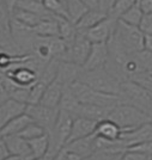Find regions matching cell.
I'll return each instance as SVG.
<instances>
[{
  "label": "cell",
  "mask_w": 152,
  "mask_h": 160,
  "mask_svg": "<svg viewBox=\"0 0 152 160\" xmlns=\"http://www.w3.org/2000/svg\"><path fill=\"white\" fill-rule=\"evenodd\" d=\"M108 118L114 121L122 129V133L131 132L145 123L152 122V118L147 113L127 103H120L113 108Z\"/></svg>",
  "instance_id": "6da1fadb"
},
{
  "label": "cell",
  "mask_w": 152,
  "mask_h": 160,
  "mask_svg": "<svg viewBox=\"0 0 152 160\" xmlns=\"http://www.w3.org/2000/svg\"><path fill=\"white\" fill-rule=\"evenodd\" d=\"M78 80L96 91L109 94H119L122 82L113 74L109 73L104 67L91 71H84L81 68Z\"/></svg>",
  "instance_id": "7a4b0ae2"
},
{
  "label": "cell",
  "mask_w": 152,
  "mask_h": 160,
  "mask_svg": "<svg viewBox=\"0 0 152 160\" xmlns=\"http://www.w3.org/2000/svg\"><path fill=\"white\" fill-rule=\"evenodd\" d=\"M70 88L73 92V94L76 96L77 100L81 104H93V105L113 109L121 103L119 94H109L96 91L79 80L72 82L70 85Z\"/></svg>",
  "instance_id": "3957f363"
},
{
  "label": "cell",
  "mask_w": 152,
  "mask_h": 160,
  "mask_svg": "<svg viewBox=\"0 0 152 160\" xmlns=\"http://www.w3.org/2000/svg\"><path fill=\"white\" fill-rule=\"evenodd\" d=\"M121 103H127L143 110L152 118V92L137 85L131 80H125L120 87Z\"/></svg>",
  "instance_id": "277c9868"
},
{
  "label": "cell",
  "mask_w": 152,
  "mask_h": 160,
  "mask_svg": "<svg viewBox=\"0 0 152 160\" xmlns=\"http://www.w3.org/2000/svg\"><path fill=\"white\" fill-rule=\"evenodd\" d=\"M145 35L139 30L138 27L129 25L122 20L118 19L116 27L113 33V38L125 49L127 53L135 54L144 49Z\"/></svg>",
  "instance_id": "5b68a950"
},
{
  "label": "cell",
  "mask_w": 152,
  "mask_h": 160,
  "mask_svg": "<svg viewBox=\"0 0 152 160\" xmlns=\"http://www.w3.org/2000/svg\"><path fill=\"white\" fill-rule=\"evenodd\" d=\"M73 116L64 110H59L53 129L47 133L49 135V149L58 152L66 145L72 127Z\"/></svg>",
  "instance_id": "8992f818"
},
{
  "label": "cell",
  "mask_w": 152,
  "mask_h": 160,
  "mask_svg": "<svg viewBox=\"0 0 152 160\" xmlns=\"http://www.w3.org/2000/svg\"><path fill=\"white\" fill-rule=\"evenodd\" d=\"M25 113L30 116L33 122L43 128L46 133H49L54 127L59 109L46 107L42 104H28L25 108Z\"/></svg>",
  "instance_id": "52a82bcc"
},
{
  "label": "cell",
  "mask_w": 152,
  "mask_h": 160,
  "mask_svg": "<svg viewBox=\"0 0 152 160\" xmlns=\"http://www.w3.org/2000/svg\"><path fill=\"white\" fill-rule=\"evenodd\" d=\"M90 48H91V42L83 33L78 31L76 38L67 47L66 52L62 55L60 61H67L76 63L78 66H83V63L87 58V54L90 52Z\"/></svg>",
  "instance_id": "ba28073f"
},
{
  "label": "cell",
  "mask_w": 152,
  "mask_h": 160,
  "mask_svg": "<svg viewBox=\"0 0 152 160\" xmlns=\"http://www.w3.org/2000/svg\"><path fill=\"white\" fill-rule=\"evenodd\" d=\"M116 22L118 19L113 18L110 16H107L104 19H102L92 28L79 32L83 33L91 43H107L112 38L116 27Z\"/></svg>",
  "instance_id": "9c48e42d"
},
{
  "label": "cell",
  "mask_w": 152,
  "mask_h": 160,
  "mask_svg": "<svg viewBox=\"0 0 152 160\" xmlns=\"http://www.w3.org/2000/svg\"><path fill=\"white\" fill-rule=\"evenodd\" d=\"M109 58V49L107 43H91L90 52L81 68L84 71H91L107 66Z\"/></svg>",
  "instance_id": "30bf717a"
},
{
  "label": "cell",
  "mask_w": 152,
  "mask_h": 160,
  "mask_svg": "<svg viewBox=\"0 0 152 160\" xmlns=\"http://www.w3.org/2000/svg\"><path fill=\"white\" fill-rule=\"evenodd\" d=\"M97 126V122L92 120H89L85 117H73L72 127H71V132H70V136L67 139V142H72L74 140H78L81 138H85L93 134L95 129Z\"/></svg>",
  "instance_id": "8fae6325"
},
{
  "label": "cell",
  "mask_w": 152,
  "mask_h": 160,
  "mask_svg": "<svg viewBox=\"0 0 152 160\" xmlns=\"http://www.w3.org/2000/svg\"><path fill=\"white\" fill-rule=\"evenodd\" d=\"M110 111H112L110 108L79 103L76 108L74 112H73V117H77V116L78 117H85V118H89V120L99 122V121L108 118Z\"/></svg>",
  "instance_id": "7c38bea8"
},
{
  "label": "cell",
  "mask_w": 152,
  "mask_h": 160,
  "mask_svg": "<svg viewBox=\"0 0 152 160\" xmlns=\"http://www.w3.org/2000/svg\"><path fill=\"white\" fill-rule=\"evenodd\" d=\"M6 145L8 154L17 155L20 159L31 160V152L28 145V141L20 138L19 135H8L3 138Z\"/></svg>",
  "instance_id": "4fadbf2b"
},
{
  "label": "cell",
  "mask_w": 152,
  "mask_h": 160,
  "mask_svg": "<svg viewBox=\"0 0 152 160\" xmlns=\"http://www.w3.org/2000/svg\"><path fill=\"white\" fill-rule=\"evenodd\" d=\"M64 87L65 86L55 78L53 81H50L46 86L45 92L42 94V98H41L39 104L54 108V109H59V103L61 99V96H62V92H64Z\"/></svg>",
  "instance_id": "5bb4252c"
},
{
  "label": "cell",
  "mask_w": 152,
  "mask_h": 160,
  "mask_svg": "<svg viewBox=\"0 0 152 160\" xmlns=\"http://www.w3.org/2000/svg\"><path fill=\"white\" fill-rule=\"evenodd\" d=\"M81 72V66H78L72 62L67 61H59L58 72H56V79L64 86H70L72 82L77 81Z\"/></svg>",
  "instance_id": "9a60e30c"
},
{
  "label": "cell",
  "mask_w": 152,
  "mask_h": 160,
  "mask_svg": "<svg viewBox=\"0 0 152 160\" xmlns=\"http://www.w3.org/2000/svg\"><path fill=\"white\" fill-rule=\"evenodd\" d=\"M93 135L99 139H103L107 141L119 140L122 135V129L114 122V121L106 118L97 122L96 129L93 132Z\"/></svg>",
  "instance_id": "2e32d148"
},
{
  "label": "cell",
  "mask_w": 152,
  "mask_h": 160,
  "mask_svg": "<svg viewBox=\"0 0 152 160\" xmlns=\"http://www.w3.org/2000/svg\"><path fill=\"white\" fill-rule=\"evenodd\" d=\"M64 147H66L71 152H74V153L81 155L83 158H87L96 152V136L91 134L89 136L68 142Z\"/></svg>",
  "instance_id": "e0dca14e"
},
{
  "label": "cell",
  "mask_w": 152,
  "mask_h": 160,
  "mask_svg": "<svg viewBox=\"0 0 152 160\" xmlns=\"http://www.w3.org/2000/svg\"><path fill=\"white\" fill-rule=\"evenodd\" d=\"M27 104L19 103L17 100L8 98L3 104H0V128L5 126L8 121L17 117L20 113L25 112Z\"/></svg>",
  "instance_id": "ac0fdd59"
},
{
  "label": "cell",
  "mask_w": 152,
  "mask_h": 160,
  "mask_svg": "<svg viewBox=\"0 0 152 160\" xmlns=\"http://www.w3.org/2000/svg\"><path fill=\"white\" fill-rule=\"evenodd\" d=\"M33 120L30 118V116L28 113H20L17 117L8 121L5 126L0 128V136L4 138V136H8V135H18Z\"/></svg>",
  "instance_id": "d6986e66"
},
{
  "label": "cell",
  "mask_w": 152,
  "mask_h": 160,
  "mask_svg": "<svg viewBox=\"0 0 152 160\" xmlns=\"http://www.w3.org/2000/svg\"><path fill=\"white\" fill-rule=\"evenodd\" d=\"M31 31L36 36L41 37H55L59 36V28L55 17H49L42 19L35 27L31 28Z\"/></svg>",
  "instance_id": "ffe728a7"
},
{
  "label": "cell",
  "mask_w": 152,
  "mask_h": 160,
  "mask_svg": "<svg viewBox=\"0 0 152 160\" xmlns=\"http://www.w3.org/2000/svg\"><path fill=\"white\" fill-rule=\"evenodd\" d=\"M107 16L108 13L102 10H87L76 24V28L78 31H85L87 29L92 28L93 25H96L102 19H104Z\"/></svg>",
  "instance_id": "44dd1931"
},
{
  "label": "cell",
  "mask_w": 152,
  "mask_h": 160,
  "mask_svg": "<svg viewBox=\"0 0 152 160\" xmlns=\"http://www.w3.org/2000/svg\"><path fill=\"white\" fill-rule=\"evenodd\" d=\"M55 19L58 22L59 37L66 43L67 47H68L78 33L76 24H73L71 20L68 18H65V17H55Z\"/></svg>",
  "instance_id": "7402d4cb"
},
{
  "label": "cell",
  "mask_w": 152,
  "mask_h": 160,
  "mask_svg": "<svg viewBox=\"0 0 152 160\" xmlns=\"http://www.w3.org/2000/svg\"><path fill=\"white\" fill-rule=\"evenodd\" d=\"M17 8H22L29 12L40 16L42 18H49V17H54L52 13H49L45 7L42 0H18L17 1Z\"/></svg>",
  "instance_id": "603a6c76"
},
{
  "label": "cell",
  "mask_w": 152,
  "mask_h": 160,
  "mask_svg": "<svg viewBox=\"0 0 152 160\" xmlns=\"http://www.w3.org/2000/svg\"><path fill=\"white\" fill-rule=\"evenodd\" d=\"M28 145H29L30 152H31V159L39 158L47 153L49 149V135L46 133L41 136L35 138V139L28 140Z\"/></svg>",
  "instance_id": "cb8c5ba5"
},
{
  "label": "cell",
  "mask_w": 152,
  "mask_h": 160,
  "mask_svg": "<svg viewBox=\"0 0 152 160\" xmlns=\"http://www.w3.org/2000/svg\"><path fill=\"white\" fill-rule=\"evenodd\" d=\"M65 7H66L67 18L71 20L73 24H77L78 20L89 10L80 0H65Z\"/></svg>",
  "instance_id": "d4e9b609"
},
{
  "label": "cell",
  "mask_w": 152,
  "mask_h": 160,
  "mask_svg": "<svg viewBox=\"0 0 152 160\" xmlns=\"http://www.w3.org/2000/svg\"><path fill=\"white\" fill-rule=\"evenodd\" d=\"M11 18H13L17 22H19L20 24L29 28L35 27L37 23H40L42 19H45V18H42L40 16L33 13V12H29V11L22 10V8H17V7L13 10V12L11 14Z\"/></svg>",
  "instance_id": "484cf974"
},
{
  "label": "cell",
  "mask_w": 152,
  "mask_h": 160,
  "mask_svg": "<svg viewBox=\"0 0 152 160\" xmlns=\"http://www.w3.org/2000/svg\"><path fill=\"white\" fill-rule=\"evenodd\" d=\"M143 11L140 10V7L138 5V1H135L132 6L129 7L128 10H126L119 17L120 20L125 22L129 25H134V27H138L141 17H143Z\"/></svg>",
  "instance_id": "4316f807"
},
{
  "label": "cell",
  "mask_w": 152,
  "mask_h": 160,
  "mask_svg": "<svg viewBox=\"0 0 152 160\" xmlns=\"http://www.w3.org/2000/svg\"><path fill=\"white\" fill-rule=\"evenodd\" d=\"M127 80H131L133 82H135L137 85L141 86L143 88H145L147 91L152 92V72H150V71L138 72V73L128 77Z\"/></svg>",
  "instance_id": "83f0119b"
},
{
  "label": "cell",
  "mask_w": 152,
  "mask_h": 160,
  "mask_svg": "<svg viewBox=\"0 0 152 160\" xmlns=\"http://www.w3.org/2000/svg\"><path fill=\"white\" fill-rule=\"evenodd\" d=\"M43 5L47 8L49 13H52L54 17H65L67 18V12L65 4L60 0H42Z\"/></svg>",
  "instance_id": "f1b7e54d"
},
{
  "label": "cell",
  "mask_w": 152,
  "mask_h": 160,
  "mask_svg": "<svg viewBox=\"0 0 152 160\" xmlns=\"http://www.w3.org/2000/svg\"><path fill=\"white\" fill-rule=\"evenodd\" d=\"M137 0H115V2L108 10V16H110L115 19H119V17L132 6Z\"/></svg>",
  "instance_id": "f546056e"
},
{
  "label": "cell",
  "mask_w": 152,
  "mask_h": 160,
  "mask_svg": "<svg viewBox=\"0 0 152 160\" xmlns=\"http://www.w3.org/2000/svg\"><path fill=\"white\" fill-rule=\"evenodd\" d=\"M43 134H46V130L41 127V126H39L37 123L31 122V123H29L27 127L24 128L18 135H19L20 138H23L24 140L28 141V140H31V139H35V138H37V136H41V135H43Z\"/></svg>",
  "instance_id": "4dcf8cb0"
},
{
  "label": "cell",
  "mask_w": 152,
  "mask_h": 160,
  "mask_svg": "<svg viewBox=\"0 0 152 160\" xmlns=\"http://www.w3.org/2000/svg\"><path fill=\"white\" fill-rule=\"evenodd\" d=\"M46 86L47 85H45L43 82L37 80L33 86L29 88V102H28V104H39L41 98H42V94L45 92Z\"/></svg>",
  "instance_id": "1f68e13d"
},
{
  "label": "cell",
  "mask_w": 152,
  "mask_h": 160,
  "mask_svg": "<svg viewBox=\"0 0 152 160\" xmlns=\"http://www.w3.org/2000/svg\"><path fill=\"white\" fill-rule=\"evenodd\" d=\"M127 151L143 154L146 157H152V141H141V142L133 143L127 148Z\"/></svg>",
  "instance_id": "d6a6232c"
},
{
  "label": "cell",
  "mask_w": 152,
  "mask_h": 160,
  "mask_svg": "<svg viewBox=\"0 0 152 160\" xmlns=\"http://www.w3.org/2000/svg\"><path fill=\"white\" fill-rule=\"evenodd\" d=\"M30 88V87H29ZM29 88L27 87H19V86H16L10 92L8 97L11 99L17 100L19 103H23V104H27L28 105V102H29Z\"/></svg>",
  "instance_id": "836d02e7"
},
{
  "label": "cell",
  "mask_w": 152,
  "mask_h": 160,
  "mask_svg": "<svg viewBox=\"0 0 152 160\" xmlns=\"http://www.w3.org/2000/svg\"><path fill=\"white\" fill-rule=\"evenodd\" d=\"M135 55H137V59H138L141 68H143L144 71H150V72H152V53L151 52H147L145 49H143L141 52L137 53Z\"/></svg>",
  "instance_id": "e575fe53"
},
{
  "label": "cell",
  "mask_w": 152,
  "mask_h": 160,
  "mask_svg": "<svg viewBox=\"0 0 152 160\" xmlns=\"http://www.w3.org/2000/svg\"><path fill=\"white\" fill-rule=\"evenodd\" d=\"M138 28L144 35H152V13L143 14Z\"/></svg>",
  "instance_id": "d590c367"
},
{
  "label": "cell",
  "mask_w": 152,
  "mask_h": 160,
  "mask_svg": "<svg viewBox=\"0 0 152 160\" xmlns=\"http://www.w3.org/2000/svg\"><path fill=\"white\" fill-rule=\"evenodd\" d=\"M151 158L152 157H146V155H143V154L126 151L125 153L121 155V159L120 160H150Z\"/></svg>",
  "instance_id": "8d00e7d4"
},
{
  "label": "cell",
  "mask_w": 152,
  "mask_h": 160,
  "mask_svg": "<svg viewBox=\"0 0 152 160\" xmlns=\"http://www.w3.org/2000/svg\"><path fill=\"white\" fill-rule=\"evenodd\" d=\"M143 13H152V0H137Z\"/></svg>",
  "instance_id": "74e56055"
},
{
  "label": "cell",
  "mask_w": 152,
  "mask_h": 160,
  "mask_svg": "<svg viewBox=\"0 0 152 160\" xmlns=\"http://www.w3.org/2000/svg\"><path fill=\"white\" fill-rule=\"evenodd\" d=\"M80 1H81L89 10H102L99 0H80ZM102 11H104V10H102Z\"/></svg>",
  "instance_id": "f35d334b"
},
{
  "label": "cell",
  "mask_w": 152,
  "mask_h": 160,
  "mask_svg": "<svg viewBox=\"0 0 152 160\" xmlns=\"http://www.w3.org/2000/svg\"><path fill=\"white\" fill-rule=\"evenodd\" d=\"M1 1V4L4 5V7L6 8V11L8 12V14L11 16L12 12H13V10L16 8V5H17V1L18 0H0Z\"/></svg>",
  "instance_id": "ab89813d"
},
{
  "label": "cell",
  "mask_w": 152,
  "mask_h": 160,
  "mask_svg": "<svg viewBox=\"0 0 152 160\" xmlns=\"http://www.w3.org/2000/svg\"><path fill=\"white\" fill-rule=\"evenodd\" d=\"M7 155H8V152H7L5 141H4V139H3V136H0V160H3L4 158H6Z\"/></svg>",
  "instance_id": "60d3db41"
},
{
  "label": "cell",
  "mask_w": 152,
  "mask_h": 160,
  "mask_svg": "<svg viewBox=\"0 0 152 160\" xmlns=\"http://www.w3.org/2000/svg\"><path fill=\"white\" fill-rule=\"evenodd\" d=\"M55 153H56V152H54L52 149H48L47 153H45L43 155L39 157V158H34V159H31V160H53Z\"/></svg>",
  "instance_id": "b9f144b4"
},
{
  "label": "cell",
  "mask_w": 152,
  "mask_h": 160,
  "mask_svg": "<svg viewBox=\"0 0 152 160\" xmlns=\"http://www.w3.org/2000/svg\"><path fill=\"white\" fill-rule=\"evenodd\" d=\"M144 49L152 53V35H145V37H144Z\"/></svg>",
  "instance_id": "7bdbcfd3"
},
{
  "label": "cell",
  "mask_w": 152,
  "mask_h": 160,
  "mask_svg": "<svg viewBox=\"0 0 152 160\" xmlns=\"http://www.w3.org/2000/svg\"><path fill=\"white\" fill-rule=\"evenodd\" d=\"M66 148V147H65ZM84 158L79 155V154L74 153V152H71L66 148V160H83Z\"/></svg>",
  "instance_id": "ee69618b"
},
{
  "label": "cell",
  "mask_w": 152,
  "mask_h": 160,
  "mask_svg": "<svg viewBox=\"0 0 152 160\" xmlns=\"http://www.w3.org/2000/svg\"><path fill=\"white\" fill-rule=\"evenodd\" d=\"M53 160H66V148L65 147L60 148L59 151L55 153Z\"/></svg>",
  "instance_id": "f6af8a7d"
},
{
  "label": "cell",
  "mask_w": 152,
  "mask_h": 160,
  "mask_svg": "<svg viewBox=\"0 0 152 160\" xmlns=\"http://www.w3.org/2000/svg\"><path fill=\"white\" fill-rule=\"evenodd\" d=\"M3 160H20L19 157H17V155H12V154H8L6 158H4Z\"/></svg>",
  "instance_id": "bcb514c9"
},
{
  "label": "cell",
  "mask_w": 152,
  "mask_h": 160,
  "mask_svg": "<svg viewBox=\"0 0 152 160\" xmlns=\"http://www.w3.org/2000/svg\"><path fill=\"white\" fill-rule=\"evenodd\" d=\"M115 2V0H106V6H107V11L109 10V7L112 6L113 4Z\"/></svg>",
  "instance_id": "7dc6e473"
},
{
  "label": "cell",
  "mask_w": 152,
  "mask_h": 160,
  "mask_svg": "<svg viewBox=\"0 0 152 160\" xmlns=\"http://www.w3.org/2000/svg\"><path fill=\"white\" fill-rule=\"evenodd\" d=\"M99 2H101V7H102V10H104L107 13H108V11H107V6H106V0H99Z\"/></svg>",
  "instance_id": "c3c4849f"
},
{
  "label": "cell",
  "mask_w": 152,
  "mask_h": 160,
  "mask_svg": "<svg viewBox=\"0 0 152 160\" xmlns=\"http://www.w3.org/2000/svg\"><path fill=\"white\" fill-rule=\"evenodd\" d=\"M20 160H25V159H20Z\"/></svg>",
  "instance_id": "681fc988"
}]
</instances>
